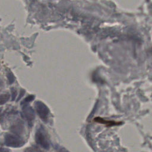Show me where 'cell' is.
<instances>
[{"label": "cell", "mask_w": 152, "mask_h": 152, "mask_svg": "<svg viewBox=\"0 0 152 152\" xmlns=\"http://www.w3.org/2000/svg\"><path fill=\"white\" fill-rule=\"evenodd\" d=\"M35 141L40 147L44 149L48 150L50 147L49 136L42 125H40L36 131Z\"/></svg>", "instance_id": "obj_1"}, {"label": "cell", "mask_w": 152, "mask_h": 152, "mask_svg": "<svg viewBox=\"0 0 152 152\" xmlns=\"http://www.w3.org/2000/svg\"><path fill=\"white\" fill-rule=\"evenodd\" d=\"M34 107L37 114L44 122H48L50 116V110L48 107L41 101L34 103Z\"/></svg>", "instance_id": "obj_2"}, {"label": "cell", "mask_w": 152, "mask_h": 152, "mask_svg": "<svg viewBox=\"0 0 152 152\" xmlns=\"http://www.w3.org/2000/svg\"><path fill=\"white\" fill-rule=\"evenodd\" d=\"M5 144L8 147L17 148L23 145L24 141L17 135L7 134L5 137Z\"/></svg>", "instance_id": "obj_3"}, {"label": "cell", "mask_w": 152, "mask_h": 152, "mask_svg": "<svg viewBox=\"0 0 152 152\" xmlns=\"http://www.w3.org/2000/svg\"><path fill=\"white\" fill-rule=\"evenodd\" d=\"M22 113L23 117L27 121L28 124L31 126L33 122L35 119V113L34 110L27 104H23Z\"/></svg>", "instance_id": "obj_4"}, {"label": "cell", "mask_w": 152, "mask_h": 152, "mask_svg": "<svg viewBox=\"0 0 152 152\" xmlns=\"http://www.w3.org/2000/svg\"><path fill=\"white\" fill-rule=\"evenodd\" d=\"M10 99V94L8 93H5L0 95V105L5 103Z\"/></svg>", "instance_id": "obj_5"}, {"label": "cell", "mask_w": 152, "mask_h": 152, "mask_svg": "<svg viewBox=\"0 0 152 152\" xmlns=\"http://www.w3.org/2000/svg\"><path fill=\"white\" fill-rule=\"evenodd\" d=\"M34 99V96H33V95H30V96H27L26 99H24L23 100V101L21 103V104H22V105L24 104H27V103H28V102L32 101Z\"/></svg>", "instance_id": "obj_6"}, {"label": "cell", "mask_w": 152, "mask_h": 152, "mask_svg": "<svg viewBox=\"0 0 152 152\" xmlns=\"http://www.w3.org/2000/svg\"><path fill=\"white\" fill-rule=\"evenodd\" d=\"M8 76V80L10 81V83H12L14 81V77L13 76L11 72H9L7 75Z\"/></svg>", "instance_id": "obj_7"}, {"label": "cell", "mask_w": 152, "mask_h": 152, "mask_svg": "<svg viewBox=\"0 0 152 152\" xmlns=\"http://www.w3.org/2000/svg\"><path fill=\"white\" fill-rule=\"evenodd\" d=\"M12 100H14L16 97V95H17V92L15 91V89L12 88Z\"/></svg>", "instance_id": "obj_8"}]
</instances>
